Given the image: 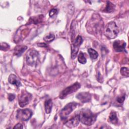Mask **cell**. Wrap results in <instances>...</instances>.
<instances>
[{
  "label": "cell",
  "instance_id": "obj_1",
  "mask_svg": "<svg viewBox=\"0 0 129 129\" xmlns=\"http://www.w3.org/2000/svg\"><path fill=\"white\" fill-rule=\"evenodd\" d=\"M78 115L80 121L88 126L92 125L95 122L97 116L96 114L93 113L90 109L86 108L82 109Z\"/></svg>",
  "mask_w": 129,
  "mask_h": 129
},
{
  "label": "cell",
  "instance_id": "obj_2",
  "mask_svg": "<svg viewBox=\"0 0 129 129\" xmlns=\"http://www.w3.org/2000/svg\"><path fill=\"white\" fill-rule=\"evenodd\" d=\"M119 33V28L116 23L111 21L108 23L104 28V35L108 39H114Z\"/></svg>",
  "mask_w": 129,
  "mask_h": 129
},
{
  "label": "cell",
  "instance_id": "obj_3",
  "mask_svg": "<svg viewBox=\"0 0 129 129\" xmlns=\"http://www.w3.org/2000/svg\"><path fill=\"white\" fill-rule=\"evenodd\" d=\"M39 60V53L34 49H30L26 54V61L28 65L30 66H36Z\"/></svg>",
  "mask_w": 129,
  "mask_h": 129
},
{
  "label": "cell",
  "instance_id": "obj_4",
  "mask_svg": "<svg viewBox=\"0 0 129 129\" xmlns=\"http://www.w3.org/2000/svg\"><path fill=\"white\" fill-rule=\"evenodd\" d=\"M78 104L76 102H70L67 104L60 111V116L62 120H66L68 115L77 107Z\"/></svg>",
  "mask_w": 129,
  "mask_h": 129
},
{
  "label": "cell",
  "instance_id": "obj_5",
  "mask_svg": "<svg viewBox=\"0 0 129 129\" xmlns=\"http://www.w3.org/2000/svg\"><path fill=\"white\" fill-rule=\"evenodd\" d=\"M81 87L80 84L78 82H76L73 85L67 87L63 90L59 94V98L64 99L68 95L77 91Z\"/></svg>",
  "mask_w": 129,
  "mask_h": 129
},
{
  "label": "cell",
  "instance_id": "obj_6",
  "mask_svg": "<svg viewBox=\"0 0 129 129\" xmlns=\"http://www.w3.org/2000/svg\"><path fill=\"white\" fill-rule=\"evenodd\" d=\"M32 114V110L29 109H20L17 111L16 118L20 121H27L31 118Z\"/></svg>",
  "mask_w": 129,
  "mask_h": 129
},
{
  "label": "cell",
  "instance_id": "obj_7",
  "mask_svg": "<svg viewBox=\"0 0 129 129\" xmlns=\"http://www.w3.org/2000/svg\"><path fill=\"white\" fill-rule=\"evenodd\" d=\"M83 39L81 36L78 35L76 39L73 41L71 46V57L75 59L78 54L79 47L83 42Z\"/></svg>",
  "mask_w": 129,
  "mask_h": 129
},
{
  "label": "cell",
  "instance_id": "obj_8",
  "mask_svg": "<svg viewBox=\"0 0 129 129\" xmlns=\"http://www.w3.org/2000/svg\"><path fill=\"white\" fill-rule=\"evenodd\" d=\"M31 97L32 95L30 93L24 91L22 92L18 97V102L20 106L23 107L27 105L29 103Z\"/></svg>",
  "mask_w": 129,
  "mask_h": 129
},
{
  "label": "cell",
  "instance_id": "obj_9",
  "mask_svg": "<svg viewBox=\"0 0 129 129\" xmlns=\"http://www.w3.org/2000/svg\"><path fill=\"white\" fill-rule=\"evenodd\" d=\"M126 43L123 40H115L113 43V47L116 52H122L125 51Z\"/></svg>",
  "mask_w": 129,
  "mask_h": 129
},
{
  "label": "cell",
  "instance_id": "obj_10",
  "mask_svg": "<svg viewBox=\"0 0 129 129\" xmlns=\"http://www.w3.org/2000/svg\"><path fill=\"white\" fill-rule=\"evenodd\" d=\"M76 98L81 102L86 103L91 100V95L88 92H81L76 95Z\"/></svg>",
  "mask_w": 129,
  "mask_h": 129
},
{
  "label": "cell",
  "instance_id": "obj_11",
  "mask_svg": "<svg viewBox=\"0 0 129 129\" xmlns=\"http://www.w3.org/2000/svg\"><path fill=\"white\" fill-rule=\"evenodd\" d=\"M80 122L79 115L77 114L75 116L71 118L69 120L65 122V124L70 128H72L77 126Z\"/></svg>",
  "mask_w": 129,
  "mask_h": 129
},
{
  "label": "cell",
  "instance_id": "obj_12",
  "mask_svg": "<svg viewBox=\"0 0 129 129\" xmlns=\"http://www.w3.org/2000/svg\"><path fill=\"white\" fill-rule=\"evenodd\" d=\"M9 82L16 86L19 87L21 85V83L19 80V79L17 77V76L14 74H11L8 78Z\"/></svg>",
  "mask_w": 129,
  "mask_h": 129
},
{
  "label": "cell",
  "instance_id": "obj_13",
  "mask_svg": "<svg viewBox=\"0 0 129 129\" xmlns=\"http://www.w3.org/2000/svg\"><path fill=\"white\" fill-rule=\"evenodd\" d=\"M27 48V47L25 45H18L14 49L15 55L19 56H20Z\"/></svg>",
  "mask_w": 129,
  "mask_h": 129
},
{
  "label": "cell",
  "instance_id": "obj_14",
  "mask_svg": "<svg viewBox=\"0 0 129 129\" xmlns=\"http://www.w3.org/2000/svg\"><path fill=\"white\" fill-rule=\"evenodd\" d=\"M45 110L47 114L50 113L52 107V101L51 99H48L45 100L44 103Z\"/></svg>",
  "mask_w": 129,
  "mask_h": 129
},
{
  "label": "cell",
  "instance_id": "obj_15",
  "mask_svg": "<svg viewBox=\"0 0 129 129\" xmlns=\"http://www.w3.org/2000/svg\"><path fill=\"white\" fill-rule=\"evenodd\" d=\"M108 120L110 122L113 124H117L118 122V118L115 112L111 111L109 116Z\"/></svg>",
  "mask_w": 129,
  "mask_h": 129
},
{
  "label": "cell",
  "instance_id": "obj_16",
  "mask_svg": "<svg viewBox=\"0 0 129 129\" xmlns=\"http://www.w3.org/2000/svg\"><path fill=\"white\" fill-rule=\"evenodd\" d=\"M115 5L111 3L110 2H107L106 7L104 10V12L106 13H111L114 10Z\"/></svg>",
  "mask_w": 129,
  "mask_h": 129
},
{
  "label": "cell",
  "instance_id": "obj_17",
  "mask_svg": "<svg viewBox=\"0 0 129 129\" xmlns=\"http://www.w3.org/2000/svg\"><path fill=\"white\" fill-rule=\"evenodd\" d=\"M88 53L89 54L90 58L92 60L96 59V58H97L98 56V53L95 50H94L92 48H89L88 49Z\"/></svg>",
  "mask_w": 129,
  "mask_h": 129
},
{
  "label": "cell",
  "instance_id": "obj_18",
  "mask_svg": "<svg viewBox=\"0 0 129 129\" xmlns=\"http://www.w3.org/2000/svg\"><path fill=\"white\" fill-rule=\"evenodd\" d=\"M55 38V36L53 33H50L47 35H46L44 38L43 40L46 42H50L52 41Z\"/></svg>",
  "mask_w": 129,
  "mask_h": 129
},
{
  "label": "cell",
  "instance_id": "obj_19",
  "mask_svg": "<svg viewBox=\"0 0 129 129\" xmlns=\"http://www.w3.org/2000/svg\"><path fill=\"white\" fill-rule=\"evenodd\" d=\"M78 59L79 62L82 64H85L86 63V61H87L86 58L85 57L84 54L81 51L79 54Z\"/></svg>",
  "mask_w": 129,
  "mask_h": 129
},
{
  "label": "cell",
  "instance_id": "obj_20",
  "mask_svg": "<svg viewBox=\"0 0 129 129\" xmlns=\"http://www.w3.org/2000/svg\"><path fill=\"white\" fill-rule=\"evenodd\" d=\"M128 69L126 67H122L120 69V74L122 76L128 77Z\"/></svg>",
  "mask_w": 129,
  "mask_h": 129
},
{
  "label": "cell",
  "instance_id": "obj_21",
  "mask_svg": "<svg viewBox=\"0 0 129 129\" xmlns=\"http://www.w3.org/2000/svg\"><path fill=\"white\" fill-rule=\"evenodd\" d=\"M125 95L123 94V95H121V96H118L116 98V101L119 103H122L123 102L124 99H125Z\"/></svg>",
  "mask_w": 129,
  "mask_h": 129
},
{
  "label": "cell",
  "instance_id": "obj_22",
  "mask_svg": "<svg viewBox=\"0 0 129 129\" xmlns=\"http://www.w3.org/2000/svg\"><path fill=\"white\" fill-rule=\"evenodd\" d=\"M9 45L6 43H1V50H6L9 48Z\"/></svg>",
  "mask_w": 129,
  "mask_h": 129
},
{
  "label": "cell",
  "instance_id": "obj_23",
  "mask_svg": "<svg viewBox=\"0 0 129 129\" xmlns=\"http://www.w3.org/2000/svg\"><path fill=\"white\" fill-rule=\"evenodd\" d=\"M57 9H53L52 10H51L49 12V15L50 17H53L54 15H55L56 14H57Z\"/></svg>",
  "mask_w": 129,
  "mask_h": 129
},
{
  "label": "cell",
  "instance_id": "obj_24",
  "mask_svg": "<svg viewBox=\"0 0 129 129\" xmlns=\"http://www.w3.org/2000/svg\"><path fill=\"white\" fill-rule=\"evenodd\" d=\"M15 96L13 94H9L8 95V99L10 101H13L15 99Z\"/></svg>",
  "mask_w": 129,
  "mask_h": 129
},
{
  "label": "cell",
  "instance_id": "obj_25",
  "mask_svg": "<svg viewBox=\"0 0 129 129\" xmlns=\"http://www.w3.org/2000/svg\"><path fill=\"white\" fill-rule=\"evenodd\" d=\"M14 128H23V125L21 123H17L16 125H15V126L13 127Z\"/></svg>",
  "mask_w": 129,
  "mask_h": 129
}]
</instances>
